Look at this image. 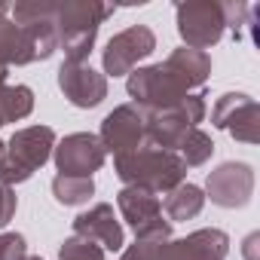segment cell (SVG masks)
<instances>
[{"mask_svg":"<svg viewBox=\"0 0 260 260\" xmlns=\"http://www.w3.org/2000/svg\"><path fill=\"white\" fill-rule=\"evenodd\" d=\"M230 239L223 230H196L187 239L172 242V226L141 233L122 260H223Z\"/></svg>","mask_w":260,"mask_h":260,"instance_id":"obj_1","label":"cell"},{"mask_svg":"<svg viewBox=\"0 0 260 260\" xmlns=\"http://www.w3.org/2000/svg\"><path fill=\"white\" fill-rule=\"evenodd\" d=\"M116 7L110 4H95V0H64L55 4V34L64 49V61L83 64L95 46L98 28L107 16H113Z\"/></svg>","mask_w":260,"mask_h":260,"instance_id":"obj_2","label":"cell"},{"mask_svg":"<svg viewBox=\"0 0 260 260\" xmlns=\"http://www.w3.org/2000/svg\"><path fill=\"white\" fill-rule=\"evenodd\" d=\"M113 169L125 187H144L150 193H172L178 184H184L187 166L178 153L159 150V147H141L135 153L113 156Z\"/></svg>","mask_w":260,"mask_h":260,"instance_id":"obj_3","label":"cell"},{"mask_svg":"<svg viewBox=\"0 0 260 260\" xmlns=\"http://www.w3.org/2000/svg\"><path fill=\"white\" fill-rule=\"evenodd\" d=\"M55 150V132L49 125H28L10 138L0 159V184H25Z\"/></svg>","mask_w":260,"mask_h":260,"instance_id":"obj_4","label":"cell"},{"mask_svg":"<svg viewBox=\"0 0 260 260\" xmlns=\"http://www.w3.org/2000/svg\"><path fill=\"white\" fill-rule=\"evenodd\" d=\"M128 95H132L135 104L144 107V110H169V107H178L190 95V89L162 61V64L138 68V71L128 74Z\"/></svg>","mask_w":260,"mask_h":260,"instance_id":"obj_5","label":"cell"},{"mask_svg":"<svg viewBox=\"0 0 260 260\" xmlns=\"http://www.w3.org/2000/svg\"><path fill=\"white\" fill-rule=\"evenodd\" d=\"M226 16L223 4L217 0H196V4H181L178 7V34L187 43V49L205 52L223 37Z\"/></svg>","mask_w":260,"mask_h":260,"instance_id":"obj_6","label":"cell"},{"mask_svg":"<svg viewBox=\"0 0 260 260\" xmlns=\"http://www.w3.org/2000/svg\"><path fill=\"white\" fill-rule=\"evenodd\" d=\"M147 116L150 113L138 104H122L113 113H107L98 135L104 150H110L113 156H122V153H135L147 147Z\"/></svg>","mask_w":260,"mask_h":260,"instance_id":"obj_7","label":"cell"},{"mask_svg":"<svg viewBox=\"0 0 260 260\" xmlns=\"http://www.w3.org/2000/svg\"><path fill=\"white\" fill-rule=\"evenodd\" d=\"M156 49V37L147 25H132V28H125L119 31L116 37L107 40V49L101 55L104 61V74L110 77H122V74H132L135 64L141 58H147L150 52Z\"/></svg>","mask_w":260,"mask_h":260,"instance_id":"obj_8","label":"cell"},{"mask_svg":"<svg viewBox=\"0 0 260 260\" xmlns=\"http://www.w3.org/2000/svg\"><path fill=\"white\" fill-rule=\"evenodd\" d=\"M52 153H55L58 175H71V178H92V172H98L107 159V150H104L101 138L89 135V132L68 135Z\"/></svg>","mask_w":260,"mask_h":260,"instance_id":"obj_9","label":"cell"},{"mask_svg":"<svg viewBox=\"0 0 260 260\" xmlns=\"http://www.w3.org/2000/svg\"><path fill=\"white\" fill-rule=\"evenodd\" d=\"M211 119H214L217 128H226L236 141H245V144L260 141V107L248 95H236V92L223 95L214 104Z\"/></svg>","mask_w":260,"mask_h":260,"instance_id":"obj_10","label":"cell"},{"mask_svg":"<svg viewBox=\"0 0 260 260\" xmlns=\"http://www.w3.org/2000/svg\"><path fill=\"white\" fill-rule=\"evenodd\" d=\"M254 193V172L245 162H223L208 175V196L220 208H242Z\"/></svg>","mask_w":260,"mask_h":260,"instance_id":"obj_11","label":"cell"},{"mask_svg":"<svg viewBox=\"0 0 260 260\" xmlns=\"http://www.w3.org/2000/svg\"><path fill=\"white\" fill-rule=\"evenodd\" d=\"M58 86L64 92V98L74 107H95L107 98V80L104 74L86 68V64H71L64 61L58 68Z\"/></svg>","mask_w":260,"mask_h":260,"instance_id":"obj_12","label":"cell"},{"mask_svg":"<svg viewBox=\"0 0 260 260\" xmlns=\"http://www.w3.org/2000/svg\"><path fill=\"white\" fill-rule=\"evenodd\" d=\"M74 236H83L89 242H95L101 251H119L122 242H125V233L113 214V205L107 202H98L95 208L83 211L77 220H74Z\"/></svg>","mask_w":260,"mask_h":260,"instance_id":"obj_13","label":"cell"},{"mask_svg":"<svg viewBox=\"0 0 260 260\" xmlns=\"http://www.w3.org/2000/svg\"><path fill=\"white\" fill-rule=\"evenodd\" d=\"M116 205L122 211V217L132 223L135 233H141L144 226L156 223L162 217V202L156 193L144 190V187H122L119 196H116Z\"/></svg>","mask_w":260,"mask_h":260,"instance_id":"obj_14","label":"cell"},{"mask_svg":"<svg viewBox=\"0 0 260 260\" xmlns=\"http://www.w3.org/2000/svg\"><path fill=\"white\" fill-rule=\"evenodd\" d=\"M166 64L181 77V83L187 86V89H199V86H205V80H208V74H211V58L205 55V52H199V49H175L169 58H166Z\"/></svg>","mask_w":260,"mask_h":260,"instance_id":"obj_15","label":"cell"},{"mask_svg":"<svg viewBox=\"0 0 260 260\" xmlns=\"http://www.w3.org/2000/svg\"><path fill=\"white\" fill-rule=\"evenodd\" d=\"M10 64H31V49H28V34L22 25H16L7 16H0V68Z\"/></svg>","mask_w":260,"mask_h":260,"instance_id":"obj_16","label":"cell"},{"mask_svg":"<svg viewBox=\"0 0 260 260\" xmlns=\"http://www.w3.org/2000/svg\"><path fill=\"white\" fill-rule=\"evenodd\" d=\"M202 205H205V196H202V190H199L196 184H178V187L166 196V202H162V208H166V214H169V223L196 217V214L202 211Z\"/></svg>","mask_w":260,"mask_h":260,"instance_id":"obj_17","label":"cell"},{"mask_svg":"<svg viewBox=\"0 0 260 260\" xmlns=\"http://www.w3.org/2000/svg\"><path fill=\"white\" fill-rule=\"evenodd\" d=\"M34 110V92L28 86H0V125L19 122Z\"/></svg>","mask_w":260,"mask_h":260,"instance_id":"obj_18","label":"cell"},{"mask_svg":"<svg viewBox=\"0 0 260 260\" xmlns=\"http://www.w3.org/2000/svg\"><path fill=\"white\" fill-rule=\"evenodd\" d=\"M52 193L61 205H83L95 193L92 178H71V175H55L52 178Z\"/></svg>","mask_w":260,"mask_h":260,"instance_id":"obj_19","label":"cell"},{"mask_svg":"<svg viewBox=\"0 0 260 260\" xmlns=\"http://www.w3.org/2000/svg\"><path fill=\"white\" fill-rule=\"evenodd\" d=\"M178 150H181V162L190 169V166H202V162H208V156L214 153V144H211V138L202 132V128H190V132L181 138Z\"/></svg>","mask_w":260,"mask_h":260,"instance_id":"obj_20","label":"cell"},{"mask_svg":"<svg viewBox=\"0 0 260 260\" xmlns=\"http://www.w3.org/2000/svg\"><path fill=\"white\" fill-rule=\"evenodd\" d=\"M58 257H61V260H104V251H101L95 242L83 239V236H71V239L61 245Z\"/></svg>","mask_w":260,"mask_h":260,"instance_id":"obj_21","label":"cell"},{"mask_svg":"<svg viewBox=\"0 0 260 260\" xmlns=\"http://www.w3.org/2000/svg\"><path fill=\"white\" fill-rule=\"evenodd\" d=\"M25 257H28V242L22 233L0 236V260H25Z\"/></svg>","mask_w":260,"mask_h":260,"instance_id":"obj_22","label":"cell"},{"mask_svg":"<svg viewBox=\"0 0 260 260\" xmlns=\"http://www.w3.org/2000/svg\"><path fill=\"white\" fill-rule=\"evenodd\" d=\"M13 214H16V193L0 184V230L13 220Z\"/></svg>","mask_w":260,"mask_h":260,"instance_id":"obj_23","label":"cell"},{"mask_svg":"<svg viewBox=\"0 0 260 260\" xmlns=\"http://www.w3.org/2000/svg\"><path fill=\"white\" fill-rule=\"evenodd\" d=\"M7 83V68H0V86Z\"/></svg>","mask_w":260,"mask_h":260,"instance_id":"obj_24","label":"cell"},{"mask_svg":"<svg viewBox=\"0 0 260 260\" xmlns=\"http://www.w3.org/2000/svg\"><path fill=\"white\" fill-rule=\"evenodd\" d=\"M10 13V4H0V16H7Z\"/></svg>","mask_w":260,"mask_h":260,"instance_id":"obj_25","label":"cell"},{"mask_svg":"<svg viewBox=\"0 0 260 260\" xmlns=\"http://www.w3.org/2000/svg\"><path fill=\"white\" fill-rule=\"evenodd\" d=\"M4 147H7V144H4V141H0V159H4Z\"/></svg>","mask_w":260,"mask_h":260,"instance_id":"obj_26","label":"cell"},{"mask_svg":"<svg viewBox=\"0 0 260 260\" xmlns=\"http://www.w3.org/2000/svg\"><path fill=\"white\" fill-rule=\"evenodd\" d=\"M25 260H40V257H25Z\"/></svg>","mask_w":260,"mask_h":260,"instance_id":"obj_27","label":"cell"}]
</instances>
